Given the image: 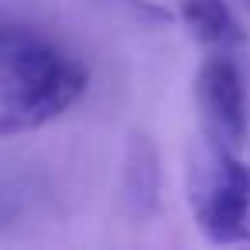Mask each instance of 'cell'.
Listing matches in <instances>:
<instances>
[{
    "label": "cell",
    "instance_id": "cell-1",
    "mask_svg": "<svg viewBox=\"0 0 250 250\" xmlns=\"http://www.w3.org/2000/svg\"><path fill=\"white\" fill-rule=\"evenodd\" d=\"M86 89V69L42 38L0 69V134L35 130L62 117Z\"/></svg>",
    "mask_w": 250,
    "mask_h": 250
},
{
    "label": "cell",
    "instance_id": "cell-2",
    "mask_svg": "<svg viewBox=\"0 0 250 250\" xmlns=\"http://www.w3.org/2000/svg\"><path fill=\"white\" fill-rule=\"evenodd\" d=\"M188 206L209 243H250V165L209 141L188 171Z\"/></svg>",
    "mask_w": 250,
    "mask_h": 250
},
{
    "label": "cell",
    "instance_id": "cell-3",
    "mask_svg": "<svg viewBox=\"0 0 250 250\" xmlns=\"http://www.w3.org/2000/svg\"><path fill=\"white\" fill-rule=\"evenodd\" d=\"M195 106L202 113L206 137L236 151L247 137V89L229 55H212L195 76Z\"/></svg>",
    "mask_w": 250,
    "mask_h": 250
},
{
    "label": "cell",
    "instance_id": "cell-4",
    "mask_svg": "<svg viewBox=\"0 0 250 250\" xmlns=\"http://www.w3.org/2000/svg\"><path fill=\"white\" fill-rule=\"evenodd\" d=\"M182 21L188 35L216 55H229L247 42L243 24L236 21L226 0H182Z\"/></svg>",
    "mask_w": 250,
    "mask_h": 250
},
{
    "label": "cell",
    "instance_id": "cell-5",
    "mask_svg": "<svg viewBox=\"0 0 250 250\" xmlns=\"http://www.w3.org/2000/svg\"><path fill=\"white\" fill-rule=\"evenodd\" d=\"M158 182H161V171H158V154H154V144L141 134L130 137V147H127V161H124V206L130 216H151L154 206H158Z\"/></svg>",
    "mask_w": 250,
    "mask_h": 250
},
{
    "label": "cell",
    "instance_id": "cell-6",
    "mask_svg": "<svg viewBox=\"0 0 250 250\" xmlns=\"http://www.w3.org/2000/svg\"><path fill=\"white\" fill-rule=\"evenodd\" d=\"M243 4H250V0H243Z\"/></svg>",
    "mask_w": 250,
    "mask_h": 250
}]
</instances>
